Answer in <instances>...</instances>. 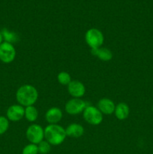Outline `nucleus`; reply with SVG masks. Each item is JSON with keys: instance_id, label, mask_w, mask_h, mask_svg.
<instances>
[{"instance_id": "f257e3e1", "label": "nucleus", "mask_w": 153, "mask_h": 154, "mask_svg": "<svg viewBox=\"0 0 153 154\" xmlns=\"http://www.w3.org/2000/svg\"><path fill=\"white\" fill-rule=\"evenodd\" d=\"M38 98V93L34 87L30 84H25L20 87L16 93V99L19 105L22 107L33 105Z\"/></svg>"}, {"instance_id": "f03ea898", "label": "nucleus", "mask_w": 153, "mask_h": 154, "mask_svg": "<svg viewBox=\"0 0 153 154\" xmlns=\"http://www.w3.org/2000/svg\"><path fill=\"white\" fill-rule=\"evenodd\" d=\"M66 136L65 129L58 124H49L44 129V138L52 146L62 144Z\"/></svg>"}, {"instance_id": "7ed1b4c3", "label": "nucleus", "mask_w": 153, "mask_h": 154, "mask_svg": "<svg viewBox=\"0 0 153 154\" xmlns=\"http://www.w3.org/2000/svg\"><path fill=\"white\" fill-rule=\"evenodd\" d=\"M85 40L87 45L92 49V48H100L103 45L104 35L99 29L95 28H92L87 30L85 35Z\"/></svg>"}, {"instance_id": "20e7f679", "label": "nucleus", "mask_w": 153, "mask_h": 154, "mask_svg": "<svg viewBox=\"0 0 153 154\" xmlns=\"http://www.w3.org/2000/svg\"><path fill=\"white\" fill-rule=\"evenodd\" d=\"M83 118L86 121L91 125L97 126L103 120V114L99 109L92 105H87L82 112Z\"/></svg>"}, {"instance_id": "39448f33", "label": "nucleus", "mask_w": 153, "mask_h": 154, "mask_svg": "<svg viewBox=\"0 0 153 154\" xmlns=\"http://www.w3.org/2000/svg\"><path fill=\"white\" fill-rule=\"evenodd\" d=\"M26 135L28 141L31 144H38L39 143L44 141V129L38 124H32L27 128Z\"/></svg>"}, {"instance_id": "423d86ee", "label": "nucleus", "mask_w": 153, "mask_h": 154, "mask_svg": "<svg viewBox=\"0 0 153 154\" xmlns=\"http://www.w3.org/2000/svg\"><path fill=\"white\" fill-rule=\"evenodd\" d=\"M16 57V50L12 44L4 42L0 45V60L2 63H10Z\"/></svg>"}, {"instance_id": "0eeeda50", "label": "nucleus", "mask_w": 153, "mask_h": 154, "mask_svg": "<svg viewBox=\"0 0 153 154\" xmlns=\"http://www.w3.org/2000/svg\"><path fill=\"white\" fill-rule=\"evenodd\" d=\"M87 105L86 102L82 99L73 98L65 104L64 108L66 112L70 115H76L83 112Z\"/></svg>"}, {"instance_id": "6e6552de", "label": "nucleus", "mask_w": 153, "mask_h": 154, "mask_svg": "<svg viewBox=\"0 0 153 154\" xmlns=\"http://www.w3.org/2000/svg\"><path fill=\"white\" fill-rule=\"evenodd\" d=\"M6 116L9 121H20L25 116V108L20 105H13L8 108Z\"/></svg>"}, {"instance_id": "1a4fd4ad", "label": "nucleus", "mask_w": 153, "mask_h": 154, "mask_svg": "<svg viewBox=\"0 0 153 154\" xmlns=\"http://www.w3.org/2000/svg\"><path fill=\"white\" fill-rule=\"evenodd\" d=\"M68 91L73 98L80 99L86 93L85 86L79 81H71L68 85Z\"/></svg>"}, {"instance_id": "9d476101", "label": "nucleus", "mask_w": 153, "mask_h": 154, "mask_svg": "<svg viewBox=\"0 0 153 154\" xmlns=\"http://www.w3.org/2000/svg\"><path fill=\"white\" fill-rule=\"evenodd\" d=\"M97 108L102 113V114L110 115L112 113H114L116 105L111 99L104 98L98 101Z\"/></svg>"}, {"instance_id": "9b49d317", "label": "nucleus", "mask_w": 153, "mask_h": 154, "mask_svg": "<svg viewBox=\"0 0 153 154\" xmlns=\"http://www.w3.org/2000/svg\"><path fill=\"white\" fill-rule=\"evenodd\" d=\"M62 118V111L57 107L50 108L45 114V119L49 124H57Z\"/></svg>"}, {"instance_id": "f8f14e48", "label": "nucleus", "mask_w": 153, "mask_h": 154, "mask_svg": "<svg viewBox=\"0 0 153 154\" xmlns=\"http://www.w3.org/2000/svg\"><path fill=\"white\" fill-rule=\"evenodd\" d=\"M91 53L92 55L97 57L99 60L104 62H108L112 58V53L110 50L106 48H92L91 50Z\"/></svg>"}, {"instance_id": "ddd939ff", "label": "nucleus", "mask_w": 153, "mask_h": 154, "mask_svg": "<svg viewBox=\"0 0 153 154\" xmlns=\"http://www.w3.org/2000/svg\"><path fill=\"white\" fill-rule=\"evenodd\" d=\"M67 136L71 138H80L84 133V128L79 123H71L65 129Z\"/></svg>"}, {"instance_id": "4468645a", "label": "nucleus", "mask_w": 153, "mask_h": 154, "mask_svg": "<svg viewBox=\"0 0 153 154\" xmlns=\"http://www.w3.org/2000/svg\"><path fill=\"white\" fill-rule=\"evenodd\" d=\"M116 117L119 120H124L129 116L130 114V108L127 104L124 102H120L116 105L115 111H114Z\"/></svg>"}, {"instance_id": "2eb2a0df", "label": "nucleus", "mask_w": 153, "mask_h": 154, "mask_svg": "<svg viewBox=\"0 0 153 154\" xmlns=\"http://www.w3.org/2000/svg\"><path fill=\"white\" fill-rule=\"evenodd\" d=\"M28 122H34L38 117V111L36 109L35 107L33 105L26 107L25 108V116Z\"/></svg>"}, {"instance_id": "dca6fc26", "label": "nucleus", "mask_w": 153, "mask_h": 154, "mask_svg": "<svg viewBox=\"0 0 153 154\" xmlns=\"http://www.w3.org/2000/svg\"><path fill=\"white\" fill-rule=\"evenodd\" d=\"M2 33L4 42H8V43H10L13 45L14 43L17 42L18 39H19L16 33L14 32H10L7 29H3L2 30Z\"/></svg>"}, {"instance_id": "f3484780", "label": "nucleus", "mask_w": 153, "mask_h": 154, "mask_svg": "<svg viewBox=\"0 0 153 154\" xmlns=\"http://www.w3.org/2000/svg\"><path fill=\"white\" fill-rule=\"evenodd\" d=\"M57 80L62 85L68 86L71 81V78L68 72H61L60 73H58V76H57Z\"/></svg>"}, {"instance_id": "a211bd4d", "label": "nucleus", "mask_w": 153, "mask_h": 154, "mask_svg": "<svg viewBox=\"0 0 153 154\" xmlns=\"http://www.w3.org/2000/svg\"><path fill=\"white\" fill-rule=\"evenodd\" d=\"M38 145V153L40 154H47L51 150V144L46 141H42Z\"/></svg>"}, {"instance_id": "6ab92c4d", "label": "nucleus", "mask_w": 153, "mask_h": 154, "mask_svg": "<svg viewBox=\"0 0 153 154\" xmlns=\"http://www.w3.org/2000/svg\"><path fill=\"white\" fill-rule=\"evenodd\" d=\"M9 128V120L4 116H0V135H3Z\"/></svg>"}, {"instance_id": "aec40b11", "label": "nucleus", "mask_w": 153, "mask_h": 154, "mask_svg": "<svg viewBox=\"0 0 153 154\" xmlns=\"http://www.w3.org/2000/svg\"><path fill=\"white\" fill-rule=\"evenodd\" d=\"M22 154H38V149L37 144H27L22 149Z\"/></svg>"}, {"instance_id": "412c9836", "label": "nucleus", "mask_w": 153, "mask_h": 154, "mask_svg": "<svg viewBox=\"0 0 153 154\" xmlns=\"http://www.w3.org/2000/svg\"><path fill=\"white\" fill-rule=\"evenodd\" d=\"M3 42H4V39H3L2 33V31H0V45L3 43Z\"/></svg>"}, {"instance_id": "4be33fe9", "label": "nucleus", "mask_w": 153, "mask_h": 154, "mask_svg": "<svg viewBox=\"0 0 153 154\" xmlns=\"http://www.w3.org/2000/svg\"><path fill=\"white\" fill-rule=\"evenodd\" d=\"M152 111H153V108H152Z\"/></svg>"}]
</instances>
